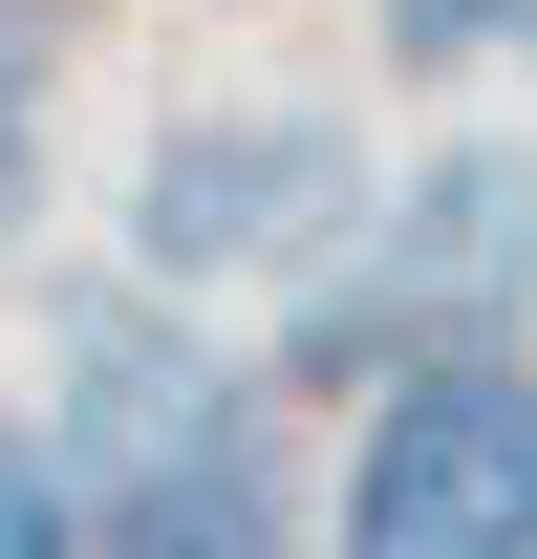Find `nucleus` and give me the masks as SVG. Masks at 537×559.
<instances>
[{
  "label": "nucleus",
  "instance_id": "nucleus-1",
  "mask_svg": "<svg viewBox=\"0 0 537 559\" xmlns=\"http://www.w3.org/2000/svg\"><path fill=\"white\" fill-rule=\"evenodd\" d=\"M516 323H537V151L473 130V151H408L387 194L301 259L279 366L301 388H408V366H473V345H516Z\"/></svg>",
  "mask_w": 537,
  "mask_h": 559
},
{
  "label": "nucleus",
  "instance_id": "nucleus-2",
  "mask_svg": "<svg viewBox=\"0 0 537 559\" xmlns=\"http://www.w3.org/2000/svg\"><path fill=\"white\" fill-rule=\"evenodd\" d=\"M65 516L108 559H301V516H279V452H259V388L237 366H194V323H151V301H108L65 366Z\"/></svg>",
  "mask_w": 537,
  "mask_h": 559
},
{
  "label": "nucleus",
  "instance_id": "nucleus-3",
  "mask_svg": "<svg viewBox=\"0 0 537 559\" xmlns=\"http://www.w3.org/2000/svg\"><path fill=\"white\" fill-rule=\"evenodd\" d=\"M344 559H537V366H408L344 452Z\"/></svg>",
  "mask_w": 537,
  "mask_h": 559
},
{
  "label": "nucleus",
  "instance_id": "nucleus-4",
  "mask_svg": "<svg viewBox=\"0 0 537 559\" xmlns=\"http://www.w3.org/2000/svg\"><path fill=\"white\" fill-rule=\"evenodd\" d=\"M344 215H366V173H344L323 108H215V130H172L130 173V259L151 280H279V259H323Z\"/></svg>",
  "mask_w": 537,
  "mask_h": 559
},
{
  "label": "nucleus",
  "instance_id": "nucleus-5",
  "mask_svg": "<svg viewBox=\"0 0 537 559\" xmlns=\"http://www.w3.org/2000/svg\"><path fill=\"white\" fill-rule=\"evenodd\" d=\"M387 66L473 86V66H537V0H387Z\"/></svg>",
  "mask_w": 537,
  "mask_h": 559
},
{
  "label": "nucleus",
  "instance_id": "nucleus-6",
  "mask_svg": "<svg viewBox=\"0 0 537 559\" xmlns=\"http://www.w3.org/2000/svg\"><path fill=\"white\" fill-rule=\"evenodd\" d=\"M44 66H65V22H44V0H0V215L44 194Z\"/></svg>",
  "mask_w": 537,
  "mask_h": 559
},
{
  "label": "nucleus",
  "instance_id": "nucleus-7",
  "mask_svg": "<svg viewBox=\"0 0 537 559\" xmlns=\"http://www.w3.org/2000/svg\"><path fill=\"white\" fill-rule=\"evenodd\" d=\"M0 559H86V516H65V452H44V430H0Z\"/></svg>",
  "mask_w": 537,
  "mask_h": 559
}]
</instances>
